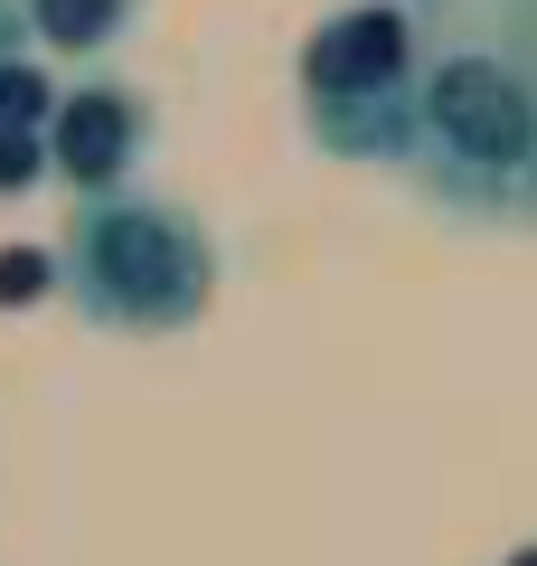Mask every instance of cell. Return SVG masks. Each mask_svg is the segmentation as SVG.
<instances>
[{"mask_svg":"<svg viewBox=\"0 0 537 566\" xmlns=\"http://www.w3.org/2000/svg\"><path fill=\"white\" fill-rule=\"evenodd\" d=\"M406 180L462 227H528L537 180V48L528 39H443L424 48Z\"/></svg>","mask_w":537,"mask_h":566,"instance_id":"obj_1","label":"cell"},{"mask_svg":"<svg viewBox=\"0 0 537 566\" xmlns=\"http://www.w3.org/2000/svg\"><path fill=\"white\" fill-rule=\"evenodd\" d=\"M48 264H57V303L104 340H179V331H199L208 303H218V274H227L199 208L170 199V189H141V180L66 208Z\"/></svg>","mask_w":537,"mask_h":566,"instance_id":"obj_2","label":"cell"},{"mask_svg":"<svg viewBox=\"0 0 537 566\" xmlns=\"http://www.w3.org/2000/svg\"><path fill=\"white\" fill-rule=\"evenodd\" d=\"M424 20L397 0H339L330 20H312V39L293 48V104L302 142L330 161L406 170L415 142V85H424Z\"/></svg>","mask_w":537,"mask_h":566,"instance_id":"obj_3","label":"cell"},{"mask_svg":"<svg viewBox=\"0 0 537 566\" xmlns=\"http://www.w3.org/2000/svg\"><path fill=\"white\" fill-rule=\"evenodd\" d=\"M151 104L133 95L123 76H104V66H85L76 85H57L48 95V180H66V199H104V189H133L141 161H151Z\"/></svg>","mask_w":537,"mask_h":566,"instance_id":"obj_4","label":"cell"},{"mask_svg":"<svg viewBox=\"0 0 537 566\" xmlns=\"http://www.w3.org/2000/svg\"><path fill=\"white\" fill-rule=\"evenodd\" d=\"M10 10H20L29 48H39L48 66L85 76V66H104V57L141 29V10H151V0H10Z\"/></svg>","mask_w":537,"mask_h":566,"instance_id":"obj_5","label":"cell"},{"mask_svg":"<svg viewBox=\"0 0 537 566\" xmlns=\"http://www.w3.org/2000/svg\"><path fill=\"white\" fill-rule=\"evenodd\" d=\"M0 123H48V57L29 48L10 0H0Z\"/></svg>","mask_w":537,"mask_h":566,"instance_id":"obj_6","label":"cell"},{"mask_svg":"<svg viewBox=\"0 0 537 566\" xmlns=\"http://www.w3.org/2000/svg\"><path fill=\"white\" fill-rule=\"evenodd\" d=\"M48 180V142L39 123H0V199H20V189Z\"/></svg>","mask_w":537,"mask_h":566,"instance_id":"obj_7","label":"cell"},{"mask_svg":"<svg viewBox=\"0 0 537 566\" xmlns=\"http://www.w3.org/2000/svg\"><path fill=\"white\" fill-rule=\"evenodd\" d=\"M39 293H57V264H39V255H0V312H10V303H39Z\"/></svg>","mask_w":537,"mask_h":566,"instance_id":"obj_8","label":"cell"},{"mask_svg":"<svg viewBox=\"0 0 537 566\" xmlns=\"http://www.w3.org/2000/svg\"><path fill=\"white\" fill-rule=\"evenodd\" d=\"M397 10H415V20H434V10H443V0H397Z\"/></svg>","mask_w":537,"mask_h":566,"instance_id":"obj_9","label":"cell"},{"mask_svg":"<svg viewBox=\"0 0 537 566\" xmlns=\"http://www.w3.org/2000/svg\"><path fill=\"white\" fill-rule=\"evenodd\" d=\"M518 20H528V48H537V0H518Z\"/></svg>","mask_w":537,"mask_h":566,"instance_id":"obj_10","label":"cell"},{"mask_svg":"<svg viewBox=\"0 0 537 566\" xmlns=\"http://www.w3.org/2000/svg\"><path fill=\"white\" fill-rule=\"evenodd\" d=\"M499 566H537V547H509V557H499Z\"/></svg>","mask_w":537,"mask_h":566,"instance_id":"obj_11","label":"cell"},{"mask_svg":"<svg viewBox=\"0 0 537 566\" xmlns=\"http://www.w3.org/2000/svg\"><path fill=\"white\" fill-rule=\"evenodd\" d=\"M528 227H537V180H528Z\"/></svg>","mask_w":537,"mask_h":566,"instance_id":"obj_12","label":"cell"}]
</instances>
